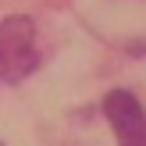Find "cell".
Listing matches in <instances>:
<instances>
[{"instance_id": "cell-3", "label": "cell", "mask_w": 146, "mask_h": 146, "mask_svg": "<svg viewBox=\"0 0 146 146\" xmlns=\"http://www.w3.org/2000/svg\"><path fill=\"white\" fill-rule=\"evenodd\" d=\"M0 146H4V143H0Z\"/></svg>"}, {"instance_id": "cell-1", "label": "cell", "mask_w": 146, "mask_h": 146, "mask_svg": "<svg viewBox=\"0 0 146 146\" xmlns=\"http://www.w3.org/2000/svg\"><path fill=\"white\" fill-rule=\"evenodd\" d=\"M39 68V36L32 18H4L0 21V82H21Z\"/></svg>"}, {"instance_id": "cell-2", "label": "cell", "mask_w": 146, "mask_h": 146, "mask_svg": "<svg viewBox=\"0 0 146 146\" xmlns=\"http://www.w3.org/2000/svg\"><path fill=\"white\" fill-rule=\"evenodd\" d=\"M104 114L114 125L118 146H146V111L128 89H111L104 96Z\"/></svg>"}]
</instances>
